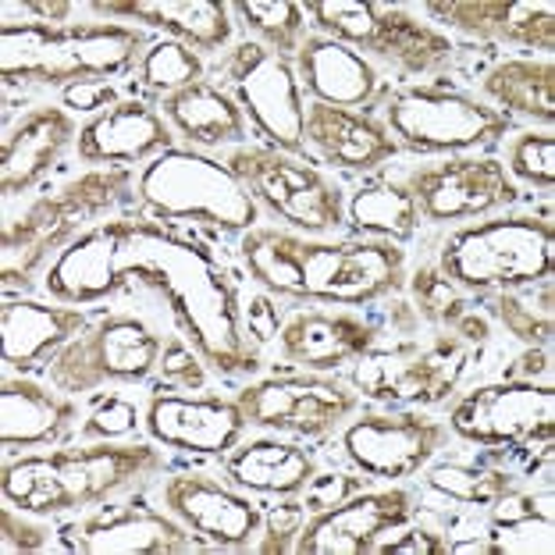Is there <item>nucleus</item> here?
Returning a JSON list of instances; mask_svg holds the SVG:
<instances>
[{
    "label": "nucleus",
    "instance_id": "obj_1",
    "mask_svg": "<svg viewBox=\"0 0 555 555\" xmlns=\"http://www.w3.org/2000/svg\"><path fill=\"white\" fill-rule=\"evenodd\" d=\"M118 274L139 282L168 302L179 332L204 363L221 374H254L257 343H249L243 296L199 238H189L168 221L118 218Z\"/></svg>",
    "mask_w": 555,
    "mask_h": 555
},
{
    "label": "nucleus",
    "instance_id": "obj_2",
    "mask_svg": "<svg viewBox=\"0 0 555 555\" xmlns=\"http://www.w3.org/2000/svg\"><path fill=\"white\" fill-rule=\"evenodd\" d=\"M238 254L249 278L282 299L367 307L406 288V254L388 238L321 243L278 229H249Z\"/></svg>",
    "mask_w": 555,
    "mask_h": 555
},
{
    "label": "nucleus",
    "instance_id": "obj_3",
    "mask_svg": "<svg viewBox=\"0 0 555 555\" xmlns=\"http://www.w3.org/2000/svg\"><path fill=\"white\" fill-rule=\"evenodd\" d=\"M164 466L160 449L132 441H93L79 449L36 452L4 463L0 491L4 502L29 516H65L111 499L139 477Z\"/></svg>",
    "mask_w": 555,
    "mask_h": 555
},
{
    "label": "nucleus",
    "instance_id": "obj_4",
    "mask_svg": "<svg viewBox=\"0 0 555 555\" xmlns=\"http://www.w3.org/2000/svg\"><path fill=\"white\" fill-rule=\"evenodd\" d=\"M132 25H4L0 75L4 82L75 86L121 75L143 50Z\"/></svg>",
    "mask_w": 555,
    "mask_h": 555
},
{
    "label": "nucleus",
    "instance_id": "obj_5",
    "mask_svg": "<svg viewBox=\"0 0 555 555\" xmlns=\"http://www.w3.org/2000/svg\"><path fill=\"white\" fill-rule=\"evenodd\" d=\"M135 196L160 221H199L221 232H249L260 221V204L229 164L196 150H164L139 175Z\"/></svg>",
    "mask_w": 555,
    "mask_h": 555
},
{
    "label": "nucleus",
    "instance_id": "obj_6",
    "mask_svg": "<svg viewBox=\"0 0 555 555\" xmlns=\"http://www.w3.org/2000/svg\"><path fill=\"white\" fill-rule=\"evenodd\" d=\"M132 185L135 182L129 168L86 171L57 196H40L18 218L8 214L4 235H0V249H4L0 278H4V285H29L33 274L43 268L57 246H68L75 235H82V224L93 221L96 214L125 204L132 196Z\"/></svg>",
    "mask_w": 555,
    "mask_h": 555
},
{
    "label": "nucleus",
    "instance_id": "obj_7",
    "mask_svg": "<svg viewBox=\"0 0 555 555\" xmlns=\"http://www.w3.org/2000/svg\"><path fill=\"white\" fill-rule=\"evenodd\" d=\"M555 229L545 218L516 214L470 224L441 246L438 271L466 293H513L552 278Z\"/></svg>",
    "mask_w": 555,
    "mask_h": 555
},
{
    "label": "nucleus",
    "instance_id": "obj_8",
    "mask_svg": "<svg viewBox=\"0 0 555 555\" xmlns=\"http://www.w3.org/2000/svg\"><path fill=\"white\" fill-rule=\"evenodd\" d=\"M164 338L135 313H107L47 363L57 392L86 396L107 385H139L160 371Z\"/></svg>",
    "mask_w": 555,
    "mask_h": 555
},
{
    "label": "nucleus",
    "instance_id": "obj_9",
    "mask_svg": "<svg viewBox=\"0 0 555 555\" xmlns=\"http://www.w3.org/2000/svg\"><path fill=\"white\" fill-rule=\"evenodd\" d=\"M307 15L332 40L357 47L360 54L388 61L410 75L446 72L456 57V43L446 33L416 22L396 4H360V0H310Z\"/></svg>",
    "mask_w": 555,
    "mask_h": 555
},
{
    "label": "nucleus",
    "instance_id": "obj_10",
    "mask_svg": "<svg viewBox=\"0 0 555 555\" xmlns=\"http://www.w3.org/2000/svg\"><path fill=\"white\" fill-rule=\"evenodd\" d=\"M474 357V346L460 343L456 335H438L431 343H402L382 346L352 360L349 382L360 396H367L385 406H438L456 392L466 363Z\"/></svg>",
    "mask_w": 555,
    "mask_h": 555
},
{
    "label": "nucleus",
    "instance_id": "obj_11",
    "mask_svg": "<svg viewBox=\"0 0 555 555\" xmlns=\"http://www.w3.org/2000/svg\"><path fill=\"white\" fill-rule=\"evenodd\" d=\"M388 132L399 146L416 154H463L499 143L509 132V115L488 107L485 100L456 90H427L410 86L385 100Z\"/></svg>",
    "mask_w": 555,
    "mask_h": 555
},
{
    "label": "nucleus",
    "instance_id": "obj_12",
    "mask_svg": "<svg viewBox=\"0 0 555 555\" xmlns=\"http://www.w3.org/2000/svg\"><path fill=\"white\" fill-rule=\"evenodd\" d=\"M224 164L278 221L307 235H327L346 224L343 189L313 164L263 146H235Z\"/></svg>",
    "mask_w": 555,
    "mask_h": 555
},
{
    "label": "nucleus",
    "instance_id": "obj_13",
    "mask_svg": "<svg viewBox=\"0 0 555 555\" xmlns=\"http://www.w3.org/2000/svg\"><path fill=\"white\" fill-rule=\"evenodd\" d=\"M224 79L232 86L235 104L243 115L254 118V125L285 154H302V86L296 65L282 54H274L263 43L249 40L238 43L229 57L221 61Z\"/></svg>",
    "mask_w": 555,
    "mask_h": 555
},
{
    "label": "nucleus",
    "instance_id": "obj_14",
    "mask_svg": "<svg viewBox=\"0 0 555 555\" xmlns=\"http://www.w3.org/2000/svg\"><path fill=\"white\" fill-rule=\"evenodd\" d=\"M449 427L470 446H552L555 435V388L552 382H516L474 388L449 413Z\"/></svg>",
    "mask_w": 555,
    "mask_h": 555
},
{
    "label": "nucleus",
    "instance_id": "obj_15",
    "mask_svg": "<svg viewBox=\"0 0 555 555\" xmlns=\"http://www.w3.org/2000/svg\"><path fill=\"white\" fill-rule=\"evenodd\" d=\"M238 410L249 427L299 438H324L360 410V396L321 374L268 377L238 388Z\"/></svg>",
    "mask_w": 555,
    "mask_h": 555
},
{
    "label": "nucleus",
    "instance_id": "obj_16",
    "mask_svg": "<svg viewBox=\"0 0 555 555\" xmlns=\"http://www.w3.org/2000/svg\"><path fill=\"white\" fill-rule=\"evenodd\" d=\"M406 189L416 199L421 218L435 224L485 218L520 199V189L509 179L506 164L495 157H449L413 171Z\"/></svg>",
    "mask_w": 555,
    "mask_h": 555
},
{
    "label": "nucleus",
    "instance_id": "obj_17",
    "mask_svg": "<svg viewBox=\"0 0 555 555\" xmlns=\"http://www.w3.org/2000/svg\"><path fill=\"white\" fill-rule=\"evenodd\" d=\"M413 491H363L349 495L335 506L313 513L302 520L296 548L299 555H371L377 541H385L399 527L413 520Z\"/></svg>",
    "mask_w": 555,
    "mask_h": 555
},
{
    "label": "nucleus",
    "instance_id": "obj_18",
    "mask_svg": "<svg viewBox=\"0 0 555 555\" xmlns=\"http://www.w3.org/2000/svg\"><path fill=\"white\" fill-rule=\"evenodd\" d=\"M449 427L427 413H363L357 424L346 427L343 449L363 474L399 481L421 474L446 446Z\"/></svg>",
    "mask_w": 555,
    "mask_h": 555
},
{
    "label": "nucleus",
    "instance_id": "obj_19",
    "mask_svg": "<svg viewBox=\"0 0 555 555\" xmlns=\"http://www.w3.org/2000/svg\"><path fill=\"white\" fill-rule=\"evenodd\" d=\"M61 548L79 555H182L199 548V538L182 520L164 516L143 502L107 506L72 520L57 531Z\"/></svg>",
    "mask_w": 555,
    "mask_h": 555
},
{
    "label": "nucleus",
    "instance_id": "obj_20",
    "mask_svg": "<svg viewBox=\"0 0 555 555\" xmlns=\"http://www.w3.org/2000/svg\"><path fill=\"white\" fill-rule=\"evenodd\" d=\"M160 495L164 509L214 548H254L263 527V513L254 499L218 485L207 474H171Z\"/></svg>",
    "mask_w": 555,
    "mask_h": 555
},
{
    "label": "nucleus",
    "instance_id": "obj_21",
    "mask_svg": "<svg viewBox=\"0 0 555 555\" xmlns=\"http://www.w3.org/2000/svg\"><path fill=\"white\" fill-rule=\"evenodd\" d=\"M235 399L157 392L146 406V431L164 449L189 456H229L246 431Z\"/></svg>",
    "mask_w": 555,
    "mask_h": 555
},
{
    "label": "nucleus",
    "instance_id": "obj_22",
    "mask_svg": "<svg viewBox=\"0 0 555 555\" xmlns=\"http://www.w3.org/2000/svg\"><path fill=\"white\" fill-rule=\"evenodd\" d=\"M424 11L477 40L545 50V54L555 50L552 0H431Z\"/></svg>",
    "mask_w": 555,
    "mask_h": 555
},
{
    "label": "nucleus",
    "instance_id": "obj_23",
    "mask_svg": "<svg viewBox=\"0 0 555 555\" xmlns=\"http://www.w3.org/2000/svg\"><path fill=\"white\" fill-rule=\"evenodd\" d=\"M377 343H382V327L346 310H302L293 313L278 332L282 357L310 374L338 371Z\"/></svg>",
    "mask_w": 555,
    "mask_h": 555
},
{
    "label": "nucleus",
    "instance_id": "obj_24",
    "mask_svg": "<svg viewBox=\"0 0 555 555\" xmlns=\"http://www.w3.org/2000/svg\"><path fill=\"white\" fill-rule=\"evenodd\" d=\"M90 327L82 307H54L36 299H4L0 307V357L18 374L43 367Z\"/></svg>",
    "mask_w": 555,
    "mask_h": 555
},
{
    "label": "nucleus",
    "instance_id": "obj_25",
    "mask_svg": "<svg viewBox=\"0 0 555 555\" xmlns=\"http://www.w3.org/2000/svg\"><path fill=\"white\" fill-rule=\"evenodd\" d=\"M302 143L324 164L343 171H377L399 154V143L388 132V125L349 107L318 104V100L302 118Z\"/></svg>",
    "mask_w": 555,
    "mask_h": 555
},
{
    "label": "nucleus",
    "instance_id": "obj_26",
    "mask_svg": "<svg viewBox=\"0 0 555 555\" xmlns=\"http://www.w3.org/2000/svg\"><path fill=\"white\" fill-rule=\"evenodd\" d=\"M164 150H175L171 125L146 100H118L79 129V157L107 168L154 160Z\"/></svg>",
    "mask_w": 555,
    "mask_h": 555
},
{
    "label": "nucleus",
    "instance_id": "obj_27",
    "mask_svg": "<svg viewBox=\"0 0 555 555\" xmlns=\"http://www.w3.org/2000/svg\"><path fill=\"white\" fill-rule=\"evenodd\" d=\"M296 75L299 86L318 96L327 107H367L382 93V75L360 54L332 36H307L296 50Z\"/></svg>",
    "mask_w": 555,
    "mask_h": 555
},
{
    "label": "nucleus",
    "instance_id": "obj_28",
    "mask_svg": "<svg viewBox=\"0 0 555 555\" xmlns=\"http://www.w3.org/2000/svg\"><path fill=\"white\" fill-rule=\"evenodd\" d=\"M90 8L104 18L164 29L171 40L193 50H224L232 40L229 4L218 0H93Z\"/></svg>",
    "mask_w": 555,
    "mask_h": 555
},
{
    "label": "nucleus",
    "instance_id": "obj_29",
    "mask_svg": "<svg viewBox=\"0 0 555 555\" xmlns=\"http://www.w3.org/2000/svg\"><path fill=\"white\" fill-rule=\"evenodd\" d=\"M75 139V121L61 107H36L22 115L18 125L4 135L0 146V193L15 196L33 189L43 175L54 168V160L65 154Z\"/></svg>",
    "mask_w": 555,
    "mask_h": 555
},
{
    "label": "nucleus",
    "instance_id": "obj_30",
    "mask_svg": "<svg viewBox=\"0 0 555 555\" xmlns=\"http://www.w3.org/2000/svg\"><path fill=\"white\" fill-rule=\"evenodd\" d=\"M72 396L50 392L29 377H4L0 382V446L4 449H36L54 446L75 424Z\"/></svg>",
    "mask_w": 555,
    "mask_h": 555
},
{
    "label": "nucleus",
    "instance_id": "obj_31",
    "mask_svg": "<svg viewBox=\"0 0 555 555\" xmlns=\"http://www.w3.org/2000/svg\"><path fill=\"white\" fill-rule=\"evenodd\" d=\"M224 474L235 488L260 491V495L296 499L318 477V460L296 441L282 438H257L238 446L224 460Z\"/></svg>",
    "mask_w": 555,
    "mask_h": 555
},
{
    "label": "nucleus",
    "instance_id": "obj_32",
    "mask_svg": "<svg viewBox=\"0 0 555 555\" xmlns=\"http://www.w3.org/2000/svg\"><path fill=\"white\" fill-rule=\"evenodd\" d=\"M160 115L193 146H224L246 139V115L229 90L214 82H193L185 90L160 100Z\"/></svg>",
    "mask_w": 555,
    "mask_h": 555
},
{
    "label": "nucleus",
    "instance_id": "obj_33",
    "mask_svg": "<svg viewBox=\"0 0 555 555\" xmlns=\"http://www.w3.org/2000/svg\"><path fill=\"white\" fill-rule=\"evenodd\" d=\"M481 90L506 107V115H524L534 121H555V65L552 57H516L502 61L481 79Z\"/></svg>",
    "mask_w": 555,
    "mask_h": 555
},
{
    "label": "nucleus",
    "instance_id": "obj_34",
    "mask_svg": "<svg viewBox=\"0 0 555 555\" xmlns=\"http://www.w3.org/2000/svg\"><path fill=\"white\" fill-rule=\"evenodd\" d=\"M349 221L357 224V232L374 235V238H410L416 232V221H421V210H416V199L410 196L406 185L399 182H367L360 185L349 199Z\"/></svg>",
    "mask_w": 555,
    "mask_h": 555
},
{
    "label": "nucleus",
    "instance_id": "obj_35",
    "mask_svg": "<svg viewBox=\"0 0 555 555\" xmlns=\"http://www.w3.org/2000/svg\"><path fill=\"white\" fill-rule=\"evenodd\" d=\"M243 18L246 29H254L268 50L274 54H296L302 43V29H307V8L296 4V0H235L229 4Z\"/></svg>",
    "mask_w": 555,
    "mask_h": 555
},
{
    "label": "nucleus",
    "instance_id": "obj_36",
    "mask_svg": "<svg viewBox=\"0 0 555 555\" xmlns=\"http://www.w3.org/2000/svg\"><path fill=\"white\" fill-rule=\"evenodd\" d=\"M427 485L463 506H491L516 488V474L488 463H441L427 474Z\"/></svg>",
    "mask_w": 555,
    "mask_h": 555
},
{
    "label": "nucleus",
    "instance_id": "obj_37",
    "mask_svg": "<svg viewBox=\"0 0 555 555\" xmlns=\"http://www.w3.org/2000/svg\"><path fill=\"white\" fill-rule=\"evenodd\" d=\"M204 57L193 47H185L179 40H157L150 50H143L139 57V75L135 82L154 96H171L185 90L193 82H204Z\"/></svg>",
    "mask_w": 555,
    "mask_h": 555
},
{
    "label": "nucleus",
    "instance_id": "obj_38",
    "mask_svg": "<svg viewBox=\"0 0 555 555\" xmlns=\"http://www.w3.org/2000/svg\"><path fill=\"white\" fill-rule=\"evenodd\" d=\"M538 293L531 296V285L527 288H513V293H495V307L491 313L506 324V332L516 335L527 346H552V278L534 285Z\"/></svg>",
    "mask_w": 555,
    "mask_h": 555
},
{
    "label": "nucleus",
    "instance_id": "obj_39",
    "mask_svg": "<svg viewBox=\"0 0 555 555\" xmlns=\"http://www.w3.org/2000/svg\"><path fill=\"white\" fill-rule=\"evenodd\" d=\"M410 293H413V310L421 313L424 321H431L438 327L452 332L456 321L466 310H474V299L466 288H460L456 282H449L438 268H421L410 278Z\"/></svg>",
    "mask_w": 555,
    "mask_h": 555
},
{
    "label": "nucleus",
    "instance_id": "obj_40",
    "mask_svg": "<svg viewBox=\"0 0 555 555\" xmlns=\"http://www.w3.org/2000/svg\"><path fill=\"white\" fill-rule=\"evenodd\" d=\"M509 175L524 185L548 189L555 185V135L552 132H524L509 143Z\"/></svg>",
    "mask_w": 555,
    "mask_h": 555
},
{
    "label": "nucleus",
    "instance_id": "obj_41",
    "mask_svg": "<svg viewBox=\"0 0 555 555\" xmlns=\"http://www.w3.org/2000/svg\"><path fill=\"white\" fill-rule=\"evenodd\" d=\"M160 374L168 385H179V388H199L207 385V371H204V357L185 343L182 335H171L168 343H164V352H160Z\"/></svg>",
    "mask_w": 555,
    "mask_h": 555
},
{
    "label": "nucleus",
    "instance_id": "obj_42",
    "mask_svg": "<svg viewBox=\"0 0 555 555\" xmlns=\"http://www.w3.org/2000/svg\"><path fill=\"white\" fill-rule=\"evenodd\" d=\"M139 427V410L135 402L121 399V396H111L104 406H96L90 413V421L82 424V438H93V441H115V438H129Z\"/></svg>",
    "mask_w": 555,
    "mask_h": 555
},
{
    "label": "nucleus",
    "instance_id": "obj_43",
    "mask_svg": "<svg viewBox=\"0 0 555 555\" xmlns=\"http://www.w3.org/2000/svg\"><path fill=\"white\" fill-rule=\"evenodd\" d=\"M25 516H29V513L15 509L11 502L0 509V552H4V555H33V552L47 548L50 531L40 524L25 520Z\"/></svg>",
    "mask_w": 555,
    "mask_h": 555
},
{
    "label": "nucleus",
    "instance_id": "obj_44",
    "mask_svg": "<svg viewBox=\"0 0 555 555\" xmlns=\"http://www.w3.org/2000/svg\"><path fill=\"white\" fill-rule=\"evenodd\" d=\"M371 555H449V541L427 531V527H410V531H402L388 541H377Z\"/></svg>",
    "mask_w": 555,
    "mask_h": 555
},
{
    "label": "nucleus",
    "instance_id": "obj_45",
    "mask_svg": "<svg viewBox=\"0 0 555 555\" xmlns=\"http://www.w3.org/2000/svg\"><path fill=\"white\" fill-rule=\"evenodd\" d=\"M263 524H268V538L260 541V545H254L257 552H293L296 548V538H299V527H302V506H282V516L271 513L263 516Z\"/></svg>",
    "mask_w": 555,
    "mask_h": 555
},
{
    "label": "nucleus",
    "instance_id": "obj_46",
    "mask_svg": "<svg viewBox=\"0 0 555 555\" xmlns=\"http://www.w3.org/2000/svg\"><path fill=\"white\" fill-rule=\"evenodd\" d=\"M243 318H246V332L254 335V343H271V338L282 332V313L271 302V296H254L243 302Z\"/></svg>",
    "mask_w": 555,
    "mask_h": 555
},
{
    "label": "nucleus",
    "instance_id": "obj_47",
    "mask_svg": "<svg viewBox=\"0 0 555 555\" xmlns=\"http://www.w3.org/2000/svg\"><path fill=\"white\" fill-rule=\"evenodd\" d=\"M118 104V90L107 79L75 82L65 90V107L72 111H107Z\"/></svg>",
    "mask_w": 555,
    "mask_h": 555
},
{
    "label": "nucleus",
    "instance_id": "obj_48",
    "mask_svg": "<svg viewBox=\"0 0 555 555\" xmlns=\"http://www.w3.org/2000/svg\"><path fill=\"white\" fill-rule=\"evenodd\" d=\"M552 374V352L541 346H527V352L506 371V377L516 382H534V377H548Z\"/></svg>",
    "mask_w": 555,
    "mask_h": 555
},
{
    "label": "nucleus",
    "instance_id": "obj_49",
    "mask_svg": "<svg viewBox=\"0 0 555 555\" xmlns=\"http://www.w3.org/2000/svg\"><path fill=\"white\" fill-rule=\"evenodd\" d=\"M452 335H456L460 343H466V346H485L488 338H491V321H488V313H485L481 307L466 310L463 318L456 321V327H452Z\"/></svg>",
    "mask_w": 555,
    "mask_h": 555
},
{
    "label": "nucleus",
    "instance_id": "obj_50",
    "mask_svg": "<svg viewBox=\"0 0 555 555\" xmlns=\"http://www.w3.org/2000/svg\"><path fill=\"white\" fill-rule=\"evenodd\" d=\"M449 552H477V555H502V548L491 538H474V541H449Z\"/></svg>",
    "mask_w": 555,
    "mask_h": 555
}]
</instances>
